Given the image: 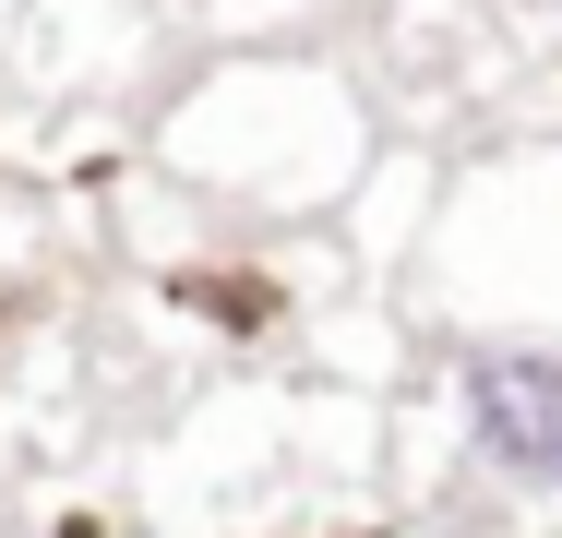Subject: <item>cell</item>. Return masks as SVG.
Segmentation results:
<instances>
[{
    "instance_id": "6da1fadb",
    "label": "cell",
    "mask_w": 562,
    "mask_h": 538,
    "mask_svg": "<svg viewBox=\"0 0 562 538\" xmlns=\"http://www.w3.org/2000/svg\"><path fill=\"white\" fill-rule=\"evenodd\" d=\"M454 442L503 491H562V347L551 335H479L454 359Z\"/></svg>"
}]
</instances>
